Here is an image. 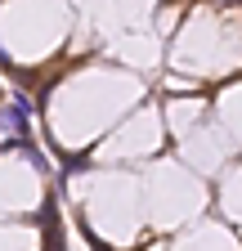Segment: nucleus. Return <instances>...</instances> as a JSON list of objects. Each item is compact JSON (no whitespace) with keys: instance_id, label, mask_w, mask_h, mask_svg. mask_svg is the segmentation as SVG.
Returning <instances> with one entry per match:
<instances>
[{"instance_id":"nucleus-1","label":"nucleus","mask_w":242,"mask_h":251,"mask_svg":"<svg viewBox=\"0 0 242 251\" xmlns=\"http://www.w3.org/2000/svg\"><path fill=\"white\" fill-rule=\"evenodd\" d=\"M18 148H23V152H27V162H32V166H41V171H45V166H49V162H45V152H36V148H32V144H27V139H23V144H18Z\"/></svg>"},{"instance_id":"nucleus-2","label":"nucleus","mask_w":242,"mask_h":251,"mask_svg":"<svg viewBox=\"0 0 242 251\" xmlns=\"http://www.w3.org/2000/svg\"><path fill=\"white\" fill-rule=\"evenodd\" d=\"M224 5H242V0H224Z\"/></svg>"}]
</instances>
